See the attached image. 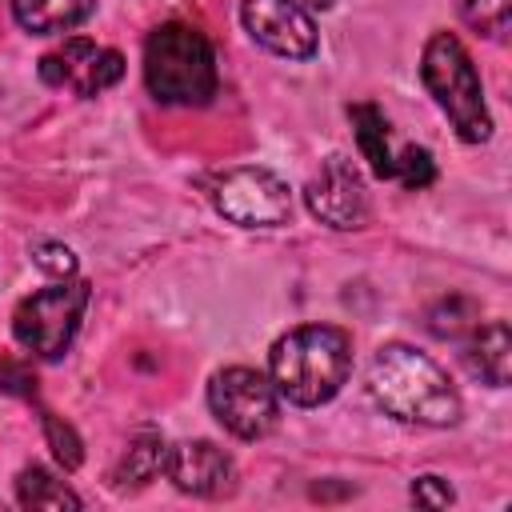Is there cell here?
Segmentation results:
<instances>
[{
	"instance_id": "9a60e30c",
	"label": "cell",
	"mask_w": 512,
	"mask_h": 512,
	"mask_svg": "<svg viewBox=\"0 0 512 512\" xmlns=\"http://www.w3.org/2000/svg\"><path fill=\"white\" fill-rule=\"evenodd\" d=\"M164 464H168L164 436L160 432H140V436L128 440L120 464L112 468V480H116V488H140V484L156 480L164 472Z\"/></svg>"
},
{
	"instance_id": "8fae6325",
	"label": "cell",
	"mask_w": 512,
	"mask_h": 512,
	"mask_svg": "<svg viewBox=\"0 0 512 512\" xmlns=\"http://www.w3.org/2000/svg\"><path fill=\"white\" fill-rule=\"evenodd\" d=\"M164 476L180 492L204 496V500H220V496H232L236 492V464L212 440H180V444H172L168 448Z\"/></svg>"
},
{
	"instance_id": "ffe728a7",
	"label": "cell",
	"mask_w": 512,
	"mask_h": 512,
	"mask_svg": "<svg viewBox=\"0 0 512 512\" xmlns=\"http://www.w3.org/2000/svg\"><path fill=\"white\" fill-rule=\"evenodd\" d=\"M460 12L464 20L484 32V36H500L508 28V16H512V0H460Z\"/></svg>"
},
{
	"instance_id": "7a4b0ae2",
	"label": "cell",
	"mask_w": 512,
	"mask_h": 512,
	"mask_svg": "<svg viewBox=\"0 0 512 512\" xmlns=\"http://www.w3.org/2000/svg\"><path fill=\"white\" fill-rule=\"evenodd\" d=\"M268 372L280 400L300 408L328 404L352 372V340L344 328H332V324L292 328L272 344Z\"/></svg>"
},
{
	"instance_id": "4fadbf2b",
	"label": "cell",
	"mask_w": 512,
	"mask_h": 512,
	"mask_svg": "<svg viewBox=\"0 0 512 512\" xmlns=\"http://www.w3.org/2000/svg\"><path fill=\"white\" fill-rule=\"evenodd\" d=\"M88 12H92V0H12L16 24L36 36L72 32L80 20H88Z\"/></svg>"
},
{
	"instance_id": "30bf717a",
	"label": "cell",
	"mask_w": 512,
	"mask_h": 512,
	"mask_svg": "<svg viewBox=\"0 0 512 512\" xmlns=\"http://www.w3.org/2000/svg\"><path fill=\"white\" fill-rule=\"evenodd\" d=\"M248 36L284 60H308L316 52V24L300 0H244L240 4Z\"/></svg>"
},
{
	"instance_id": "5b68a950",
	"label": "cell",
	"mask_w": 512,
	"mask_h": 512,
	"mask_svg": "<svg viewBox=\"0 0 512 512\" xmlns=\"http://www.w3.org/2000/svg\"><path fill=\"white\" fill-rule=\"evenodd\" d=\"M88 308V284L84 280H56L32 296H24L12 312V336L20 340V348H28L40 360H56L68 352L80 316Z\"/></svg>"
},
{
	"instance_id": "5bb4252c",
	"label": "cell",
	"mask_w": 512,
	"mask_h": 512,
	"mask_svg": "<svg viewBox=\"0 0 512 512\" xmlns=\"http://www.w3.org/2000/svg\"><path fill=\"white\" fill-rule=\"evenodd\" d=\"M348 120H352V132H356V148L360 156L368 160V168L380 176V180H392V164H396V152H392V140H388V120L376 104H352L348 108Z\"/></svg>"
},
{
	"instance_id": "d6986e66",
	"label": "cell",
	"mask_w": 512,
	"mask_h": 512,
	"mask_svg": "<svg viewBox=\"0 0 512 512\" xmlns=\"http://www.w3.org/2000/svg\"><path fill=\"white\" fill-rule=\"evenodd\" d=\"M392 180H400L404 188H428L436 180V164H432V152L428 148H400L396 152V164H392Z\"/></svg>"
},
{
	"instance_id": "603a6c76",
	"label": "cell",
	"mask_w": 512,
	"mask_h": 512,
	"mask_svg": "<svg viewBox=\"0 0 512 512\" xmlns=\"http://www.w3.org/2000/svg\"><path fill=\"white\" fill-rule=\"evenodd\" d=\"M412 500L424 504V508H448L456 496H452L448 480H440V476H420V480L412 484Z\"/></svg>"
},
{
	"instance_id": "cb8c5ba5",
	"label": "cell",
	"mask_w": 512,
	"mask_h": 512,
	"mask_svg": "<svg viewBox=\"0 0 512 512\" xmlns=\"http://www.w3.org/2000/svg\"><path fill=\"white\" fill-rule=\"evenodd\" d=\"M308 4H312V8H332L336 0H308Z\"/></svg>"
},
{
	"instance_id": "e0dca14e",
	"label": "cell",
	"mask_w": 512,
	"mask_h": 512,
	"mask_svg": "<svg viewBox=\"0 0 512 512\" xmlns=\"http://www.w3.org/2000/svg\"><path fill=\"white\" fill-rule=\"evenodd\" d=\"M476 324H480V308L464 296H444L428 308V332L440 340H460V336L476 332Z\"/></svg>"
},
{
	"instance_id": "ac0fdd59",
	"label": "cell",
	"mask_w": 512,
	"mask_h": 512,
	"mask_svg": "<svg viewBox=\"0 0 512 512\" xmlns=\"http://www.w3.org/2000/svg\"><path fill=\"white\" fill-rule=\"evenodd\" d=\"M44 440H48V448H52V456H56V464L64 472H76L80 468L84 444H80V436H76V428L68 420H60L56 412H44Z\"/></svg>"
},
{
	"instance_id": "6da1fadb",
	"label": "cell",
	"mask_w": 512,
	"mask_h": 512,
	"mask_svg": "<svg viewBox=\"0 0 512 512\" xmlns=\"http://www.w3.org/2000/svg\"><path fill=\"white\" fill-rule=\"evenodd\" d=\"M368 392L372 400L404 420V424H424V428H448L460 420V396L448 384L444 368L416 352L412 344H384L372 364H368Z\"/></svg>"
},
{
	"instance_id": "277c9868",
	"label": "cell",
	"mask_w": 512,
	"mask_h": 512,
	"mask_svg": "<svg viewBox=\"0 0 512 512\" xmlns=\"http://www.w3.org/2000/svg\"><path fill=\"white\" fill-rule=\"evenodd\" d=\"M420 80L432 92L436 108L452 120L456 136L468 144H484L492 136V116L484 104V84L468 48L452 32H432L420 56Z\"/></svg>"
},
{
	"instance_id": "52a82bcc",
	"label": "cell",
	"mask_w": 512,
	"mask_h": 512,
	"mask_svg": "<svg viewBox=\"0 0 512 512\" xmlns=\"http://www.w3.org/2000/svg\"><path fill=\"white\" fill-rule=\"evenodd\" d=\"M212 204L240 228H280L292 216V192L268 168H228L212 184Z\"/></svg>"
},
{
	"instance_id": "7c38bea8",
	"label": "cell",
	"mask_w": 512,
	"mask_h": 512,
	"mask_svg": "<svg viewBox=\"0 0 512 512\" xmlns=\"http://www.w3.org/2000/svg\"><path fill=\"white\" fill-rule=\"evenodd\" d=\"M464 364L484 384L504 388L508 372H512V332H508V324L504 320L476 324V332H468V344H464Z\"/></svg>"
},
{
	"instance_id": "44dd1931",
	"label": "cell",
	"mask_w": 512,
	"mask_h": 512,
	"mask_svg": "<svg viewBox=\"0 0 512 512\" xmlns=\"http://www.w3.org/2000/svg\"><path fill=\"white\" fill-rule=\"evenodd\" d=\"M32 260H36L40 272H48V276H56V280H64V276L76 272V256H72V248L52 244V240L36 244V248H32Z\"/></svg>"
},
{
	"instance_id": "2e32d148",
	"label": "cell",
	"mask_w": 512,
	"mask_h": 512,
	"mask_svg": "<svg viewBox=\"0 0 512 512\" xmlns=\"http://www.w3.org/2000/svg\"><path fill=\"white\" fill-rule=\"evenodd\" d=\"M16 500L24 504V508H36V512H76L80 508V496L60 480V476H52L48 468H40V464H28V468H20V476H16Z\"/></svg>"
},
{
	"instance_id": "3957f363",
	"label": "cell",
	"mask_w": 512,
	"mask_h": 512,
	"mask_svg": "<svg viewBox=\"0 0 512 512\" xmlns=\"http://www.w3.org/2000/svg\"><path fill=\"white\" fill-rule=\"evenodd\" d=\"M144 84L160 104L196 108L216 96V56L192 24H160L144 44Z\"/></svg>"
},
{
	"instance_id": "9c48e42d",
	"label": "cell",
	"mask_w": 512,
	"mask_h": 512,
	"mask_svg": "<svg viewBox=\"0 0 512 512\" xmlns=\"http://www.w3.org/2000/svg\"><path fill=\"white\" fill-rule=\"evenodd\" d=\"M304 204H308V212H312L320 224L340 228V232L364 228V220H368V192H364V180H360L356 164L344 160V156H328V160L320 164V172L304 184Z\"/></svg>"
},
{
	"instance_id": "7402d4cb",
	"label": "cell",
	"mask_w": 512,
	"mask_h": 512,
	"mask_svg": "<svg viewBox=\"0 0 512 512\" xmlns=\"http://www.w3.org/2000/svg\"><path fill=\"white\" fill-rule=\"evenodd\" d=\"M0 388L12 396H36V372L12 356H0Z\"/></svg>"
},
{
	"instance_id": "8992f818",
	"label": "cell",
	"mask_w": 512,
	"mask_h": 512,
	"mask_svg": "<svg viewBox=\"0 0 512 512\" xmlns=\"http://www.w3.org/2000/svg\"><path fill=\"white\" fill-rule=\"evenodd\" d=\"M208 408L236 440H260L280 420V392L256 368H224L208 384Z\"/></svg>"
},
{
	"instance_id": "ba28073f",
	"label": "cell",
	"mask_w": 512,
	"mask_h": 512,
	"mask_svg": "<svg viewBox=\"0 0 512 512\" xmlns=\"http://www.w3.org/2000/svg\"><path fill=\"white\" fill-rule=\"evenodd\" d=\"M40 76L52 88H68V92L92 100L124 76V56L116 48H100L84 36H72V40H64V48H56L40 60Z\"/></svg>"
}]
</instances>
